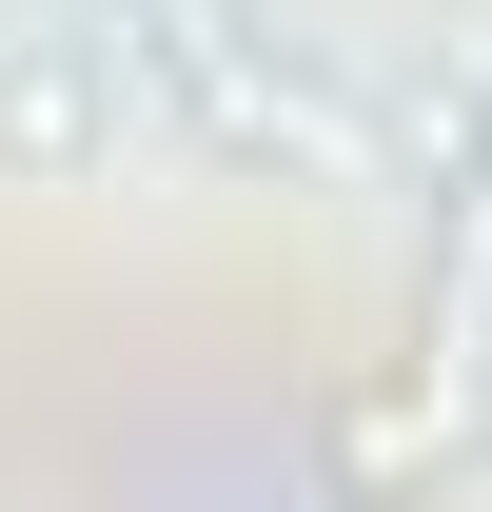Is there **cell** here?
Masks as SVG:
<instances>
[{
  "instance_id": "1",
  "label": "cell",
  "mask_w": 492,
  "mask_h": 512,
  "mask_svg": "<svg viewBox=\"0 0 492 512\" xmlns=\"http://www.w3.org/2000/svg\"><path fill=\"white\" fill-rule=\"evenodd\" d=\"M119 178V40L0 20V197H79Z\"/></svg>"
}]
</instances>
